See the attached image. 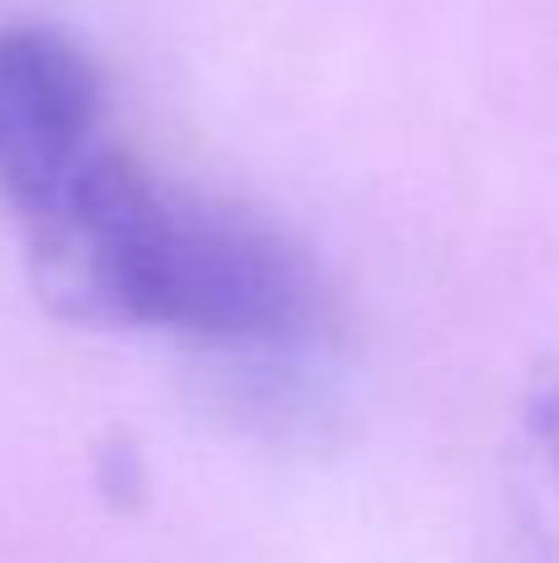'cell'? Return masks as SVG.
Instances as JSON below:
<instances>
[{"label":"cell","mask_w":559,"mask_h":563,"mask_svg":"<svg viewBox=\"0 0 559 563\" xmlns=\"http://www.w3.org/2000/svg\"><path fill=\"white\" fill-rule=\"evenodd\" d=\"M20 233L40 297L85 327L273 351L322 317L313 267L273 223L164 184L129 144Z\"/></svg>","instance_id":"cell-1"},{"label":"cell","mask_w":559,"mask_h":563,"mask_svg":"<svg viewBox=\"0 0 559 563\" xmlns=\"http://www.w3.org/2000/svg\"><path fill=\"white\" fill-rule=\"evenodd\" d=\"M114 99L79 40L55 25L0 30V203L30 223L119 148Z\"/></svg>","instance_id":"cell-2"},{"label":"cell","mask_w":559,"mask_h":563,"mask_svg":"<svg viewBox=\"0 0 559 563\" xmlns=\"http://www.w3.org/2000/svg\"><path fill=\"white\" fill-rule=\"evenodd\" d=\"M535 440H540L545 460H550V470L559 479V376L545 386V396L535 400Z\"/></svg>","instance_id":"cell-3"}]
</instances>
